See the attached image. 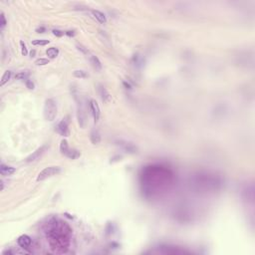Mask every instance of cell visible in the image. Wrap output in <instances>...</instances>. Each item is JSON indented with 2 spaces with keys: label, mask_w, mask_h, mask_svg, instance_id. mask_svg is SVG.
<instances>
[{
  "label": "cell",
  "mask_w": 255,
  "mask_h": 255,
  "mask_svg": "<svg viewBox=\"0 0 255 255\" xmlns=\"http://www.w3.org/2000/svg\"><path fill=\"white\" fill-rule=\"evenodd\" d=\"M0 18H1V29H3L6 26V24H7L5 15H4V13H3V12H1V16H0Z\"/></svg>",
  "instance_id": "obj_25"
},
{
  "label": "cell",
  "mask_w": 255,
  "mask_h": 255,
  "mask_svg": "<svg viewBox=\"0 0 255 255\" xmlns=\"http://www.w3.org/2000/svg\"><path fill=\"white\" fill-rule=\"evenodd\" d=\"M53 34H54V35L57 36V37H61V36H63L64 34H65V32L60 31V30H53Z\"/></svg>",
  "instance_id": "obj_27"
},
{
  "label": "cell",
  "mask_w": 255,
  "mask_h": 255,
  "mask_svg": "<svg viewBox=\"0 0 255 255\" xmlns=\"http://www.w3.org/2000/svg\"><path fill=\"white\" fill-rule=\"evenodd\" d=\"M77 48H78V50L82 51L85 55H88L89 53H90L89 50H88V48H86L85 46H83L82 44H77Z\"/></svg>",
  "instance_id": "obj_24"
},
{
  "label": "cell",
  "mask_w": 255,
  "mask_h": 255,
  "mask_svg": "<svg viewBox=\"0 0 255 255\" xmlns=\"http://www.w3.org/2000/svg\"><path fill=\"white\" fill-rule=\"evenodd\" d=\"M46 150H47V146L40 147L39 148H37V150L34 151L33 154H31L27 158H26V162H33L37 161V159L44 154V151H46Z\"/></svg>",
  "instance_id": "obj_7"
},
{
  "label": "cell",
  "mask_w": 255,
  "mask_h": 255,
  "mask_svg": "<svg viewBox=\"0 0 255 255\" xmlns=\"http://www.w3.org/2000/svg\"><path fill=\"white\" fill-rule=\"evenodd\" d=\"M28 76L29 74L26 73V72H20V73H18L15 75V79L16 80H28Z\"/></svg>",
  "instance_id": "obj_22"
},
{
  "label": "cell",
  "mask_w": 255,
  "mask_h": 255,
  "mask_svg": "<svg viewBox=\"0 0 255 255\" xmlns=\"http://www.w3.org/2000/svg\"><path fill=\"white\" fill-rule=\"evenodd\" d=\"M56 130L62 137H65V138L69 137L70 136L69 122H68L67 120H65V119L62 120L58 125H57Z\"/></svg>",
  "instance_id": "obj_5"
},
{
  "label": "cell",
  "mask_w": 255,
  "mask_h": 255,
  "mask_svg": "<svg viewBox=\"0 0 255 255\" xmlns=\"http://www.w3.org/2000/svg\"><path fill=\"white\" fill-rule=\"evenodd\" d=\"M70 148H69V144H68V142L66 140H61V144H60V151L61 154L66 155L68 154V151H69Z\"/></svg>",
  "instance_id": "obj_15"
},
{
  "label": "cell",
  "mask_w": 255,
  "mask_h": 255,
  "mask_svg": "<svg viewBox=\"0 0 255 255\" xmlns=\"http://www.w3.org/2000/svg\"><path fill=\"white\" fill-rule=\"evenodd\" d=\"M142 178V184L144 185L147 192H154V189L155 192H161L172 184L173 174L166 166H151L144 169Z\"/></svg>",
  "instance_id": "obj_1"
},
{
  "label": "cell",
  "mask_w": 255,
  "mask_h": 255,
  "mask_svg": "<svg viewBox=\"0 0 255 255\" xmlns=\"http://www.w3.org/2000/svg\"><path fill=\"white\" fill-rule=\"evenodd\" d=\"M46 55L48 56V58L55 59L56 57L59 55V49L58 48H55V47L49 48L48 50L46 51Z\"/></svg>",
  "instance_id": "obj_14"
},
{
  "label": "cell",
  "mask_w": 255,
  "mask_h": 255,
  "mask_svg": "<svg viewBox=\"0 0 255 255\" xmlns=\"http://www.w3.org/2000/svg\"><path fill=\"white\" fill-rule=\"evenodd\" d=\"M49 229L46 231L49 243L53 249L65 251L70 244V227L60 220H55L49 223Z\"/></svg>",
  "instance_id": "obj_2"
},
{
  "label": "cell",
  "mask_w": 255,
  "mask_h": 255,
  "mask_svg": "<svg viewBox=\"0 0 255 255\" xmlns=\"http://www.w3.org/2000/svg\"><path fill=\"white\" fill-rule=\"evenodd\" d=\"M91 142L93 144H98L101 142V136L97 131H93L91 133Z\"/></svg>",
  "instance_id": "obj_16"
},
{
  "label": "cell",
  "mask_w": 255,
  "mask_h": 255,
  "mask_svg": "<svg viewBox=\"0 0 255 255\" xmlns=\"http://www.w3.org/2000/svg\"><path fill=\"white\" fill-rule=\"evenodd\" d=\"M66 157L69 158L70 159H77L78 158L81 157V153H80V151L75 150V148H70Z\"/></svg>",
  "instance_id": "obj_13"
},
{
  "label": "cell",
  "mask_w": 255,
  "mask_h": 255,
  "mask_svg": "<svg viewBox=\"0 0 255 255\" xmlns=\"http://www.w3.org/2000/svg\"><path fill=\"white\" fill-rule=\"evenodd\" d=\"M18 245L21 247V248H23V249H28L30 246H31V243H32V239L30 236H28V235H26V234H23V235H21V236H19L18 238Z\"/></svg>",
  "instance_id": "obj_8"
},
{
  "label": "cell",
  "mask_w": 255,
  "mask_h": 255,
  "mask_svg": "<svg viewBox=\"0 0 255 255\" xmlns=\"http://www.w3.org/2000/svg\"><path fill=\"white\" fill-rule=\"evenodd\" d=\"M57 112H58V108H57V102L54 99H47L45 101L44 104V109H43V114L44 118L46 121L52 122L56 119L57 117Z\"/></svg>",
  "instance_id": "obj_3"
},
{
  "label": "cell",
  "mask_w": 255,
  "mask_h": 255,
  "mask_svg": "<svg viewBox=\"0 0 255 255\" xmlns=\"http://www.w3.org/2000/svg\"><path fill=\"white\" fill-rule=\"evenodd\" d=\"M90 61L92 66L94 67V69H96V71H101L103 69V65L101 63V61L99 60V58L95 55H91L90 56Z\"/></svg>",
  "instance_id": "obj_11"
},
{
  "label": "cell",
  "mask_w": 255,
  "mask_h": 255,
  "mask_svg": "<svg viewBox=\"0 0 255 255\" xmlns=\"http://www.w3.org/2000/svg\"><path fill=\"white\" fill-rule=\"evenodd\" d=\"M11 75H12V73H11V71H9V70H7V71H5L4 72V74H3V76H2V79H1V83H0V85L1 86H4L5 84L7 83L10 80V78H11Z\"/></svg>",
  "instance_id": "obj_17"
},
{
  "label": "cell",
  "mask_w": 255,
  "mask_h": 255,
  "mask_svg": "<svg viewBox=\"0 0 255 255\" xmlns=\"http://www.w3.org/2000/svg\"><path fill=\"white\" fill-rule=\"evenodd\" d=\"M25 83H26V86H27L28 89H30V90H33L34 89V83L31 81V80H29V79L26 80Z\"/></svg>",
  "instance_id": "obj_26"
},
{
  "label": "cell",
  "mask_w": 255,
  "mask_h": 255,
  "mask_svg": "<svg viewBox=\"0 0 255 255\" xmlns=\"http://www.w3.org/2000/svg\"><path fill=\"white\" fill-rule=\"evenodd\" d=\"M49 43H50V41L46 39H37L32 41V45H34V46H45Z\"/></svg>",
  "instance_id": "obj_19"
},
{
  "label": "cell",
  "mask_w": 255,
  "mask_h": 255,
  "mask_svg": "<svg viewBox=\"0 0 255 255\" xmlns=\"http://www.w3.org/2000/svg\"><path fill=\"white\" fill-rule=\"evenodd\" d=\"M73 75H74V77L80 78V79H84V78L88 77V74H87L86 72L83 71V70H76V71H74Z\"/></svg>",
  "instance_id": "obj_20"
},
{
  "label": "cell",
  "mask_w": 255,
  "mask_h": 255,
  "mask_svg": "<svg viewBox=\"0 0 255 255\" xmlns=\"http://www.w3.org/2000/svg\"><path fill=\"white\" fill-rule=\"evenodd\" d=\"M15 167L9 166H5L4 163H2L1 166H0V173L2 176H11L15 173Z\"/></svg>",
  "instance_id": "obj_10"
},
{
  "label": "cell",
  "mask_w": 255,
  "mask_h": 255,
  "mask_svg": "<svg viewBox=\"0 0 255 255\" xmlns=\"http://www.w3.org/2000/svg\"><path fill=\"white\" fill-rule=\"evenodd\" d=\"M92 13L94 15V17L96 18L101 24H105L106 22H107V18H106L105 14L102 13L101 11H99V10H92Z\"/></svg>",
  "instance_id": "obj_12"
},
{
  "label": "cell",
  "mask_w": 255,
  "mask_h": 255,
  "mask_svg": "<svg viewBox=\"0 0 255 255\" xmlns=\"http://www.w3.org/2000/svg\"><path fill=\"white\" fill-rule=\"evenodd\" d=\"M49 59L47 58H39L35 61V65L36 66H46L47 64H49Z\"/></svg>",
  "instance_id": "obj_21"
},
{
  "label": "cell",
  "mask_w": 255,
  "mask_h": 255,
  "mask_svg": "<svg viewBox=\"0 0 255 255\" xmlns=\"http://www.w3.org/2000/svg\"><path fill=\"white\" fill-rule=\"evenodd\" d=\"M61 173V167L60 166H48L46 169H44L40 173L38 174V177L36 178L37 181H43L45 180H47L49 177H52L54 176H57Z\"/></svg>",
  "instance_id": "obj_4"
},
{
  "label": "cell",
  "mask_w": 255,
  "mask_h": 255,
  "mask_svg": "<svg viewBox=\"0 0 255 255\" xmlns=\"http://www.w3.org/2000/svg\"><path fill=\"white\" fill-rule=\"evenodd\" d=\"M90 109H91V111H92V115H93L95 123H98L99 119H100V116H101V110H100V107H99L98 103L95 100H91Z\"/></svg>",
  "instance_id": "obj_6"
},
{
  "label": "cell",
  "mask_w": 255,
  "mask_h": 255,
  "mask_svg": "<svg viewBox=\"0 0 255 255\" xmlns=\"http://www.w3.org/2000/svg\"><path fill=\"white\" fill-rule=\"evenodd\" d=\"M20 47H21V54L23 56H27L28 49H27V46H26V44L24 43L23 41H20Z\"/></svg>",
  "instance_id": "obj_23"
},
{
  "label": "cell",
  "mask_w": 255,
  "mask_h": 255,
  "mask_svg": "<svg viewBox=\"0 0 255 255\" xmlns=\"http://www.w3.org/2000/svg\"><path fill=\"white\" fill-rule=\"evenodd\" d=\"M124 85H125L126 87H127L128 89H131V86L129 85V84H127V83H126V82H124Z\"/></svg>",
  "instance_id": "obj_29"
},
{
  "label": "cell",
  "mask_w": 255,
  "mask_h": 255,
  "mask_svg": "<svg viewBox=\"0 0 255 255\" xmlns=\"http://www.w3.org/2000/svg\"><path fill=\"white\" fill-rule=\"evenodd\" d=\"M122 146H123V148H124L127 151H129V153H136V151H137V148H136L133 144L125 143L124 144H122Z\"/></svg>",
  "instance_id": "obj_18"
},
{
  "label": "cell",
  "mask_w": 255,
  "mask_h": 255,
  "mask_svg": "<svg viewBox=\"0 0 255 255\" xmlns=\"http://www.w3.org/2000/svg\"><path fill=\"white\" fill-rule=\"evenodd\" d=\"M65 34H66V35H68V36L71 37V36H74V35H75V32H74V31H66Z\"/></svg>",
  "instance_id": "obj_28"
},
{
  "label": "cell",
  "mask_w": 255,
  "mask_h": 255,
  "mask_svg": "<svg viewBox=\"0 0 255 255\" xmlns=\"http://www.w3.org/2000/svg\"><path fill=\"white\" fill-rule=\"evenodd\" d=\"M98 92L100 94V97L102 99V101L104 103H109L111 101V95L109 94V92L106 90L105 87H103L102 85L98 86Z\"/></svg>",
  "instance_id": "obj_9"
}]
</instances>
